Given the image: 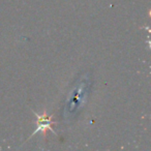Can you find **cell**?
Segmentation results:
<instances>
[{
	"instance_id": "6da1fadb",
	"label": "cell",
	"mask_w": 151,
	"mask_h": 151,
	"mask_svg": "<svg viewBox=\"0 0 151 151\" xmlns=\"http://www.w3.org/2000/svg\"><path fill=\"white\" fill-rule=\"evenodd\" d=\"M89 86V82L87 81V79H83L82 82L76 87L75 92H73V94L70 95V101L69 103L67 101V106L65 112H67L68 114H71L76 111L77 109H79V107L81 106V104L84 101V93H87L86 88Z\"/></svg>"
}]
</instances>
